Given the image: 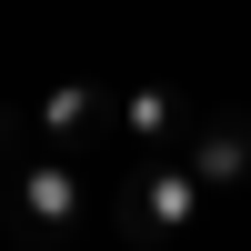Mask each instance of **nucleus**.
Instances as JSON below:
<instances>
[{
    "label": "nucleus",
    "mask_w": 251,
    "mask_h": 251,
    "mask_svg": "<svg viewBox=\"0 0 251 251\" xmlns=\"http://www.w3.org/2000/svg\"><path fill=\"white\" fill-rule=\"evenodd\" d=\"M80 221H91V181H80L60 151L20 161V171L0 181V231H10L20 251H50V241H71Z\"/></svg>",
    "instance_id": "nucleus-1"
},
{
    "label": "nucleus",
    "mask_w": 251,
    "mask_h": 251,
    "mask_svg": "<svg viewBox=\"0 0 251 251\" xmlns=\"http://www.w3.org/2000/svg\"><path fill=\"white\" fill-rule=\"evenodd\" d=\"M201 181L181 171V161H131V181L111 191V221H121V241H141V251H161V241H181L201 221Z\"/></svg>",
    "instance_id": "nucleus-2"
},
{
    "label": "nucleus",
    "mask_w": 251,
    "mask_h": 251,
    "mask_svg": "<svg viewBox=\"0 0 251 251\" xmlns=\"http://www.w3.org/2000/svg\"><path fill=\"white\" fill-rule=\"evenodd\" d=\"M30 121H40V151H60V161L91 141H121V80H60L30 100Z\"/></svg>",
    "instance_id": "nucleus-3"
},
{
    "label": "nucleus",
    "mask_w": 251,
    "mask_h": 251,
    "mask_svg": "<svg viewBox=\"0 0 251 251\" xmlns=\"http://www.w3.org/2000/svg\"><path fill=\"white\" fill-rule=\"evenodd\" d=\"M201 131V100L171 91V80H121V141L141 161H181V141Z\"/></svg>",
    "instance_id": "nucleus-4"
},
{
    "label": "nucleus",
    "mask_w": 251,
    "mask_h": 251,
    "mask_svg": "<svg viewBox=\"0 0 251 251\" xmlns=\"http://www.w3.org/2000/svg\"><path fill=\"white\" fill-rule=\"evenodd\" d=\"M181 171H191L201 191H241V181H251V111H241V100L201 111V131L181 141Z\"/></svg>",
    "instance_id": "nucleus-5"
},
{
    "label": "nucleus",
    "mask_w": 251,
    "mask_h": 251,
    "mask_svg": "<svg viewBox=\"0 0 251 251\" xmlns=\"http://www.w3.org/2000/svg\"><path fill=\"white\" fill-rule=\"evenodd\" d=\"M30 141H40V121H30V111H20V100H0V181H10V171H20V161H40V151H30Z\"/></svg>",
    "instance_id": "nucleus-6"
}]
</instances>
